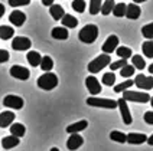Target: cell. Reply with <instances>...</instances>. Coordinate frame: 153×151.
Wrapping results in <instances>:
<instances>
[{"instance_id":"29","label":"cell","mask_w":153,"mask_h":151,"mask_svg":"<svg viewBox=\"0 0 153 151\" xmlns=\"http://www.w3.org/2000/svg\"><path fill=\"white\" fill-rule=\"evenodd\" d=\"M131 65L134 66V69H139V71H140V69H145L146 68V62L140 55H133V56H131Z\"/></svg>"},{"instance_id":"22","label":"cell","mask_w":153,"mask_h":151,"mask_svg":"<svg viewBox=\"0 0 153 151\" xmlns=\"http://www.w3.org/2000/svg\"><path fill=\"white\" fill-rule=\"evenodd\" d=\"M10 128V133L13 137H17V138H20V137H23L26 133V128L23 124H20V122H13L12 127H9Z\"/></svg>"},{"instance_id":"16","label":"cell","mask_w":153,"mask_h":151,"mask_svg":"<svg viewBox=\"0 0 153 151\" xmlns=\"http://www.w3.org/2000/svg\"><path fill=\"white\" fill-rule=\"evenodd\" d=\"M142 15V9L139 7V4L136 3H130L127 4V9H126V17L130 19V20H136L139 19Z\"/></svg>"},{"instance_id":"33","label":"cell","mask_w":153,"mask_h":151,"mask_svg":"<svg viewBox=\"0 0 153 151\" xmlns=\"http://www.w3.org/2000/svg\"><path fill=\"white\" fill-rule=\"evenodd\" d=\"M101 81L105 86H114V84H116V75H114V72H107V74H104Z\"/></svg>"},{"instance_id":"45","label":"cell","mask_w":153,"mask_h":151,"mask_svg":"<svg viewBox=\"0 0 153 151\" xmlns=\"http://www.w3.org/2000/svg\"><path fill=\"white\" fill-rule=\"evenodd\" d=\"M146 143L149 144V145H153V134L150 135V137H147V141Z\"/></svg>"},{"instance_id":"30","label":"cell","mask_w":153,"mask_h":151,"mask_svg":"<svg viewBox=\"0 0 153 151\" xmlns=\"http://www.w3.org/2000/svg\"><path fill=\"white\" fill-rule=\"evenodd\" d=\"M39 66L45 72H51V69L53 68V60L49 56H42V60H41V65Z\"/></svg>"},{"instance_id":"41","label":"cell","mask_w":153,"mask_h":151,"mask_svg":"<svg viewBox=\"0 0 153 151\" xmlns=\"http://www.w3.org/2000/svg\"><path fill=\"white\" fill-rule=\"evenodd\" d=\"M9 58H10V55H9L7 50L0 49V63H4V62H7Z\"/></svg>"},{"instance_id":"18","label":"cell","mask_w":153,"mask_h":151,"mask_svg":"<svg viewBox=\"0 0 153 151\" xmlns=\"http://www.w3.org/2000/svg\"><path fill=\"white\" fill-rule=\"evenodd\" d=\"M147 141V137L145 134H139V133H130L127 134V143L133 144V145H139Z\"/></svg>"},{"instance_id":"43","label":"cell","mask_w":153,"mask_h":151,"mask_svg":"<svg viewBox=\"0 0 153 151\" xmlns=\"http://www.w3.org/2000/svg\"><path fill=\"white\" fill-rule=\"evenodd\" d=\"M53 1H55V0H42V4L43 6H49V7H51L52 4H53Z\"/></svg>"},{"instance_id":"46","label":"cell","mask_w":153,"mask_h":151,"mask_svg":"<svg viewBox=\"0 0 153 151\" xmlns=\"http://www.w3.org/2000/svg\"><path fill=\"white\" fill-rule=\"evenodd\" d=\"M147 71H149V72H150V74H152V75H153V63H152V65H150V66H149V69H147Z\"/></svg>"},{"instance_id":"15","label":"cell","mask_w":153,"mask_h":151,"mask_svg":"<svg viewBox=\"0 0 153 151\" xmlns=\"http://www.w3.org/2000/svg\"><path fill=\"white\" fill-rule=\"evenodd\" d=\"M15 114L12 112V111H3V112H0V127L1 128H7L13 124V121H15Z\"/></svg>"},{"instance_id":"27","label":"cell","mask_w":153,"mask_h":151,"mask_svg":"<svg viewBox=\"0 0 153 151\" xmlns=\"http://www.w3.org/2000/svg\"><path fill=\"white\" fill-rule=\"evenodd\" d=\"M110 138L113 141H116V143H127V135L124 134V133H121V131H111L110 133Z\"/></svg>"},{"instance_id":"11","label":"cell","mask_w":153,"mask_h":151,"mask_svg":"<svg viewBox=\"0 0 153 151\" xmlns=\"http://www.w3.org/2000/svg\"><path fill=\"white\" fill-rule=\"evenodd\" d=\"M10 75L13 76V78H16V79L26 81V79H29L30 72H29V69H26L25 66H20V65H13V66L10 68Z\"/></svg>"},{"instance_id":"1","label":"cell","mask_w":153,"mask_h":151,"mask_svg":"<svg viewBox=\"0 0 153 151\" xmlns=\"http://www.w3.org/2000/svg\"><path fill=\"white\" fill-rule=\"evenodd\" d=\"M38 86L43 91H52L58 86V76L53 72H45L38 78Z\"/></svg>"},{"instance_id":"20","label":"cell","mask_w":153,"mask_h":151,"mask_svg":"<svg viewBox=\"0 0 153 151\" xmlns=\"http://www.w3.org/2000/svg\"><path fill=\"white\" fill-rule=\"evenodd\" d=\"M68 29L67 27H53L52 29V38L58 41H67L68 39Z\"/></svg>"},{"instance_id":"5","label":"cell","mask_w":153,"mask_h":151,"mask_svg":"<svg viewBox=\"0 0 153 151\" xmlns=\"http://www.w3.org/2000/svg\"><path fill=\"white\" fill-rule=\"evenodd\" d=\"M124 101H131V102H139V104H146L150 101V95L147 92H139V91H124L123 96Z\"/></svg>"},{"instance_id":"21","label":"cell","mask_w":153,"mask_h":151,"mask_svg":"<svg viewBox=\"0 0 153 151\" xmlns=\"http://www.w3.org/2000/svg\"><path fill=\"white\" fill-rule=\"evenodd\" d=\"M19 138L17 137H13V135H9V137H4L3 140H1V145H3V148L4 150H12L13 147H16L19 145Z\"/></svg>"},{"instance_id":"25","label":"cell","mask_w":153,"mask_h":151,"mask_svg":"<svg viewBox=\"0 0 153 151\" xmlns=\"http://www.w3.org/2000/svg\"><path fill=\"white\" fill-rule=\"evenodd\" d=\"M13 35H15V29L12 26H0V39L9 41V39H12Z\"/></svg>"},{"instance_id":"34","label":"cell","mask_w":153,"mask_h":151,"mask_svg":"<svg viewBox=\"0 0 153 151\" xmlns=\"http://www.w3.org/2000/svg\"><path fill=\"white\" fill-rule=\"evenodd\" d=\"M101 4L102 0H90V13L91 15H98L100 10H101Z\"/></svg>"},{"instance_id":"10","label":"cell","mask_w":153,"mask_h":151,"mask_svg":"<svg viewBox=\"0 0 153 151\" xmlns=\"http://www.w3.org/2000/svg\"><path fill=\"white\" fill-rule=\"evenodd\" d=\"M117 46H119V38H117L116 35H110V36L107 38V41L102 43V46H101L102 53L110 55V53H113L114 50L117 49Z\"/></svg>"},{"instance_id":"24","label":"cell","mask_w":153,"mask_h":151,"mask_svg":"<svg viewBox=\"0 0 153 151\" xmlns=\"http://www.w3.org/2000/svg\"><path fill=\"white\" fill-rule=\"evenodd\" d=\"M61 23L64 25V27H67V29H74L78 25V20H76V17L71 16V15H64V17L61 19Z\"/></svg>"},{"instance_id":"12","label":"cell","mask_w":153,"mask_h":151,"mask_svg":"<svg viewBox=\"0 0 153 151\" xmlns=\"http://www.w3.org/2000/svg\"><path fill=\"white\" fill-rule=\"evenodd\" d=\"M85 85H87V89L91 92V95H97V94L101 92V84L98 82V79L95 76L90 75L85 79Z\"/></svg>"},{"instance_id":"17","label":"cell","mask_w":153,"mask_h":151,"mask_svg":"<svg viewBox=\"0 0 153 151\" xmlns=\"http://www.w3.org/2000/svg\"><path fill=\"white\" fill-rule=\"evenodd\" d=\"M87 127H88V121L81 119V121L74 122V124H71V125L67 127V133H68V134H79L81 131H84Z\"/></svg>"},{"instance_id":"36","label":"cell","mask_w":153,"mask_h":151,"mask_svg":"<svg viewBox=\"0 0 153 151\" xmlns=\"http://www.w3.org/2000/svg\"><path fill=\"white\" fill-rule=\"evenodd\" d=\"M142 35L145 36L147 41H153V22L142 27Z\"/></svg>"},{"instance_id":"42","label":"cell","mask_w":153,"mask_h":151,"mask_svg":"<svg viewBox=\"0 0 153 151\" xmlns=\"http://www.w3.org/2000/svg\"><path fill=\"white\" fill-rule=\"evenodd\" d=\"M143 118H145V122H146V124L153 125V111H147Z\"/></svg>"},{"instance_id":"9","label":"cell","mask_w":153,"mask_h":151,"mask_svg":"<svg viewBox=\"0 0 153 151\" xmlns=\"http://www.w3.org/2000/svg\"><path fill=\"white\" fill-rule=\"evenodd\" d=\"M32 46V42L29 38H23V36H16L13 41H12V48L15 50H19V52H23V50L30 49Z\"/></svg>"},{"instance_id":"44","label":"cell","mask_w":153,"mask_h":151,"mask_svg":"<svg viewBox=\"0 0 153 151\" xmlns=\"http://www.w3.org/2000/svg\"><path fill=\"white\" fill-rule=\"evenodd\" d=\"M3 15H4V6L0 3V19L3 17Z\"/></svg>"},{"instance_id":"2","label":"cell","mask_w":153,"mask_h":151,"mask_svg":"<svg viewBox=\"0 0 153 151\" xmlns=\"http://www.w3.org/2000/svg\"><path fill=\"white\" fill-rule=\"evenodd\" d=\"M98 38V27L95 25H87L84 26L79 33H78V39L82 43H94Z\"/></svg>"},{"instance_id":"14","label":"cell","mask_w":153,"mask_h":151,"mask_svg":"<svg viewBox=\"0 0 153 151\" xmlns=\"http://www.w3.org/2000/svg\"><path fill=\"white\" fill-rule=\"evenodd\" d=\"M9 22H10L12 25L20 27V26H23V23L26 22V15L23 12H20V10H13V12L10 13V16H9Z\"/></svg>"},{"instance_id":"37","label":"cell","mask_w":153,"mask_h":151,"mask_svg":"<svg viewBox=\"0 0 153 151\" xmlns=\"http://www.w3.org/2000/svg\"><path fill=\"white\" fill-rule=\"evenodd\" d=\"M134 66L133 65H126V66H123L120 69V75L123 76V78H130V76L134 75Z\"/></svg>"},{"instance_id":"6","label":"cell","mask_w":153,"mask_h":151,"mask_svg":"<svg viewBox=\"0 0 153 151\" xmlns=\"http://www.w3.org/2000/svg\"><path fill=\"white\" fill-rule=\"evenodd\" d=\"M117 107L120 109V115L123 118V122L126 125H130L133 122V118H131V114H130V109L127 107V101H124L123 98L117 99Z\"/></svg>"},{"instance_id":"7","label":"cell","mask_w":153,"mask_h":151,"mask_svg":"<svg viewBox=\"0 0 153 151\" xmlns=\"http://www.w3.org/2000/svg\"><path fill=\"white\" fill-rule=\"evenodd\" d=\"M3 105H6L7 108L12 109H22L25 105V101H23V98H20L17 95H7L3 99Z\"/></svg>"},{"instance_id":"4","label":"cell","mask_w":153,"mask_h":151,"mask_svg":"<svg viewBox=\"0 0 153 151\" xmlns=\"http://www.w3.org/2000/svg\"><path fill=\"white\" fill-rule=\"evenodd\" d=\"M87 104L90 107H97V108H105V109L117 108V101L105 99V98H97V96H90L87 99Z\"/></svg>"},{"instance_id":"28","label":"cell","mask_w":153,"mask_h":151,"mask_svg":"<svg viewBox=\"0 0 153 151\" xmlns=\"http://www.w3.org/2000/svg\"><path fill=\"white\" fill-rule=\"evenodd\" d=\"M116 53H117V56L121 59H128L133 56V53H131V49L127 48V46H119L117 49H116Z\"/></svg>"},{"instance_id":"47","label":"cell","mask_w":153,"mask_h":151,"mask_svg":"<svg viewBox=\"0 0 153 151\" xmlns=\"http://www.w3.org/2000/svg\"><path fill=\"white\" fill-rule=\"evenodd\" d=\"M133 1H134V3H143V1H147V0H133Z\"/></svg>"},{"instance_id":"8","label":"cell","mask_w":153,"mask_h":151,"mask_svg":"<svg viewBox=\"0 0 153 151\" xmlns=\"http://www.w3.org/2000/svg\"><path fill=\"white\" fill-rule=\"evenodd\" d=\"M134 85L137 88L143 89V91H149L153 88V78L152 76H146L143 74H139L134 78Z\"/></svg>"},{"instance_id":"39","label":"cell","mask_w":153,"mask_h":151,"mask_svg":"<svg viewBox=\"0 0 153 151\" xmlns=\"http://www.w3.org/2000/svg\"><path fill=\"white\" fill-rule=\"evenodd\" d=\"M126 65H127V59H120V60H116V62L110 63V69H111V71H116V69H121V68L126 66Z\"/></svg>"},{"instance_id":"23","label":"cell","mask_w":153,"mask_h":151,"mask_svg":"<svg viewBox=\"0 0 153 151\" xmlns=\"http://www.w3.org/2000/svg\"><path fill=\"white\" fill-rule=\"evenodd\" d=\"M49 13H51L52 19H55V20H61L64 17V15H65L64 7L59 6V4H52L51 7H49Z\"/></svg>"},{"instance_id":"35","label":"cell","mask_w":153,"mask_h":151,"mask_svg":"<svg viewBox=\"0 0 153 151\" xmlns=\"http://www.w3.org/2000/svg\"><path fill=\"white\" fill-rule=\"evenodd\" d=\"M133 85H134V81H124L119 85H114V92H124Z\"/></svg>"},{"instance_id":"19","label":"cell","mask_w":153,"mask_h":151,"mask_svg":"<svg viewBox=\"0 0 153 151\" xmlns=\"http://www.w3.org/2000/svg\"><path fill=\"white\" fill-rule=\"evenodd\" d=\"M26 58H27V62H29V65L30 66H39L41 65V60H42V56H41V53L39 52H36V50H30L27 55H26Z\"/></svg>"},{"instance_id":"13","label":"cell","mask_w":153,"mask_h":151,"mask_svg":"<svg viewBox=\"0 0 153 151\" xmlns=\"http://www.w3.org/2000/svg\"><path fill=\"white\" fill-rule=\"evenodd\" d=\"M82 144H84V138L79 134H69V138H68V141H67V148L69 151H75Z\"/></svg>"},{"instance_id":"3","label":"cell","mask_w":153,"mask_h":151,"mask_svg":"<svg viewBox=\"0 0 153 151\" xmlns=\"http://www.w3.org/2000/svg\"><path fill=\"white\" fill-rule=\"evenodd\" d=\"M110 63H111L110 55L102 53V55H100V56L94 58L93 60L88 63V71H90L91 74H98L101 69H104L105 66H108Z\"/></svg>"},{"instance_id":"31","label":"cell","mask_w":153,"mask_h":151,"mask_svg":"<svg viewBox=\"0 0 153 151\" xmlns=\"http://www.w3.org/2000/svg\"><path fill=\"white\" fill-rule=\"evenodd\" d=\"M126 9H127V4L124 3H117L114 9H113V15L116 17H123L126 16Z\"/></svg>"},{"instance_id":"32","label":"cell","mask_w":153,"mask_h":151,"mask_svg":"<svg viewBox=\"0 0 153 151\" xmlns=\"http://www.w3.org/2000/svg\"><path fill=\"white\" fill-rule=\"evenodd\" d=\"M142 50L146 58H153V41H146L142 45Z\"/></svg>"},{"instance_id":"49","label":"cell","mask_w":153,"mask_h":151,"mask_svg":"<svg viewBox=\"0 0 153 151\" xmlns=\"http://www.w3.org/2000/svg\"><path fill=\"white\" fill-rule=\"evenodd\" d=\"M150 104H152V107H153V96L150 98Z\"/></svg>"},{"instance_id":"26","label":"cell","mask_w":153,"mask_h":151,"mask_svg":"<svg viewBox=\"0 0 153 151\" xmlns=\"http://www.w3.org/2000/svg\"><path fill=\"white\" fill-rule=\"evenodd\" d=\"M114 6H116L114 0H105V1L101 4V10H100V13H102L104 16H107V15L113 13V9H114Z\"/></svg>"},{"instance_id":"38","label":"cell","mask_w":153,"mask_h":151,"mask_svg":"<svg viewBox=\"0 0 153 151\" xmlns=\"http://www.w3.org/2000/svg\"><path fill=\"white\" fill-rule=\"evenodd\" d=\"M85 7H87V4H85L84 0H74L72 1V9L75 12H78V13H82L85 10Z\"/></svg>"},{"instance_id":"48","label":"cell","mask_w":153,"mask_h":151,"mask_svg":"<svg viewBox=\"0 0 153 151\" xmlns=\"http://www.w3.org/2000/svg\"><path fill=\"white\" fill-rule=\"evenodd\" d=\"M51 151H59V148H56V147H53V148H51Z\"/></svg>"},{"instance_id":"40","label":"cell","mask_w":153,"mask_h":151,"mask_svg":"<svg viewBox=\"0 0 153 151\" xmlns=\"http://www.w3.org/2000/svg\"><path fill=\"white\" fill-rule=\"evenodd\" d=\"M30 0H9V4L12 7H20V6H27Z\"/></svg>"}]
</instances>
